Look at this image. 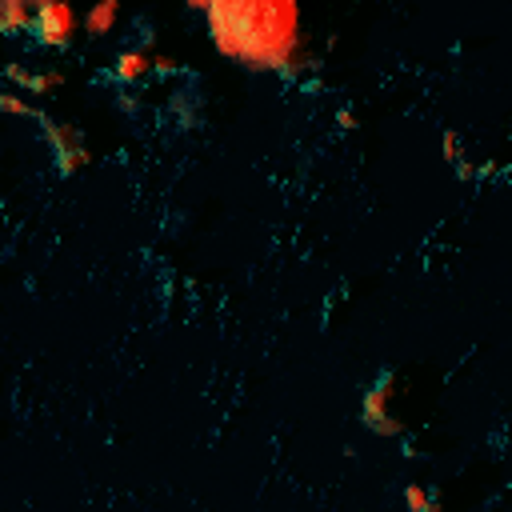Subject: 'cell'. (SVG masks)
Instances as JSON below:
<instances>
[{
  "mask_svg": "<svg viewBox=\"0 0 512 512\" xmlns=\"http://www.w3.org/2000/svg\"><path fill=\"white\" fill-rule=\"evenodd\" d=\"M160 64H164V60H160L156 52H148L144 44H124V48L112 56V80L128 88V84H140L144 76H152Z\"/></svg>",
  "mask_w": 512,
  "mask_h": 512,
  "instance_id": "obj_5",
  "label": "cell"
},
{
  "mask_svg": "<svg viewBox=\"0 0 512 512\" xmlns=\"http://www.w3.org/2000/svg\"><path fill=\"white\" fill-rule=\"evenodd\" d=\"M200 20L216 56L248 72L288 76L308 60L300 0H208Z\"/></svg>",
  "mask_w": 512,
  "mask_h": 512,
  "instance_id": "obj_1",
  "label": "cell"
},
{
  "mask_svg": "<svg viewBox=\"0 0 512 512\" xmlns=\"http://www.w3.org/2000/svg\"><path fill=\"white\" fill-rule=\"evenodd\" d=\"M0 112L4 116H12V120H40V108L32 104V96H24V92H16V88H0Z\"/></svg>",
  "mask_w": 512,
  "mask_h": 512,
  "instance_id": "obj_9",
  "label": "cell"
},
{
  "mask_svg": "<svg viewBox=\"0 0 512 512\" xmlns=\"http://www.w3.org/2000/svg\"><path fill=\"white\" fill-rule=\"evenodd\" d=\"M440 152H444V160L464 164V148H460V136H456V132H444V136H440Z\"/></svg>",
  "mask_w": 512,
  "mask_h": 512,
  "instance_id": "obj_11",
  "label": "cell"
},
{
  "mask_svg": "<svg viewBox=\"0 0 512 512\" xmlns=\"http://www.w3.org/2000/svg\"><path fill=\"white\" fill-rule=\"evenodd\" d=\"M4 84L16 88V92H24V96H48L60 84V72H44V68H32V64L12 60L4 68Z\"/></svg>",
  "mask_w": 512,
  "mask_h": 512,
  "instance_id": "obj_6",
  "label": "cell"
},
{
  "mask_svg": "<svg viewBox=\"0 0 512 512\" xmlns=\"http://www.w3.org/2000/svg\"><path fill=\"white\" fill-rule=\"evenodd\" d=\"M400 500H404V508H408V512H432V508H436V496H432V488H428V484H420V480L404 484Z\"/></svg>",
  "mask_w": 512,
  "mask_h": 512,
  "instance_id": "obj_10",
  "label": "cell"
},
{
  "mask_svg": "<svg viewBox=\"0 0 512 512\" xmlns=\"http://www.w3.org/2000/svg\"><path fill=\"white\" fill-rule=\"evenodd\" d=\"M24 36L40 52H68L84 32H80V12L72 0H32L28 28Z\"/></svg>",
  "mask_w": 512,
  "mask_h": 512,
  "instance_id": "obj_2",
  "label": "cell"
},
{
  "mask_svg": "<svg viewBox=\"0 0 512 512\" xmlns=\"http://www.w3.org/2000/svg\"><path fill=\"white\" fill-rule=\"evenodd\" d=\"M120 0H92L84 12H80V32L92 36V40H108L116 28H120Z\"/></svg>",
  "mask_w": 512,
  "mask_h": 512,
  "instance_id": "obj_7",
  "label": "cell"
},
{
  "mask_svg": "<svg viewBox=\"0 0 512 512\" xmlns=\"http://www.w3.org/2000/svg\"><path fill=\"white\" fill-rule=\"evenodd\" d=\"M40 136H44V148L52 156V168L60 176H72L88 164V148H84V136L76 132V124H64V120H44L40 116Z\"/></svg>",
  "mask_w": 512,
  "mask_h": 512,
  "instance_id": "obj_4",
  "label": "cell"
},
{
  "mask_svg": "<svg viewBox=\"0 0 512 512\" xmlns=\"http://www.w3.org/2000/svg\"><path fill=\"white\" fill-rule=\"evenodd\" d=\"M360 424L372 432V436H400V416H396V380L392 372H380L364 396H360Z\"/></svg>",
  "mask_w": 512,
  "mask_h": 512,
  "instance_id": "obj_3",
  "label": "cell"
},
{
  "mask_svg": "<svg viewBox=\"0 0 512 512\" xmlns=\"http://www.w3.org/2000/svg\"><path fill=\"white\" fill-rule=\"evenodd\" d=\"M180 4L192 8V12H204V8H208V0H180Z\"/></svg>",
  "mask_w": 512,
  "mask_h": 512,
  "instance_id": "obj_12",
  "label": "cell"
},
{
  "mask_svg": "<svg viewBox=\"0 0 512 512\" xmlns=\"http://www.w3.org/2000/svg\"><path fill=\"white\" fill-rule=\"evenodd\" d=\"M28 12H32V0H0V36H24L28 28Z\"/></svg>",
  "mask_w": 512,
  "mask_h": 512,
  "instance_id": "obj_8",
  "label": "cell"
}]
</instances>
